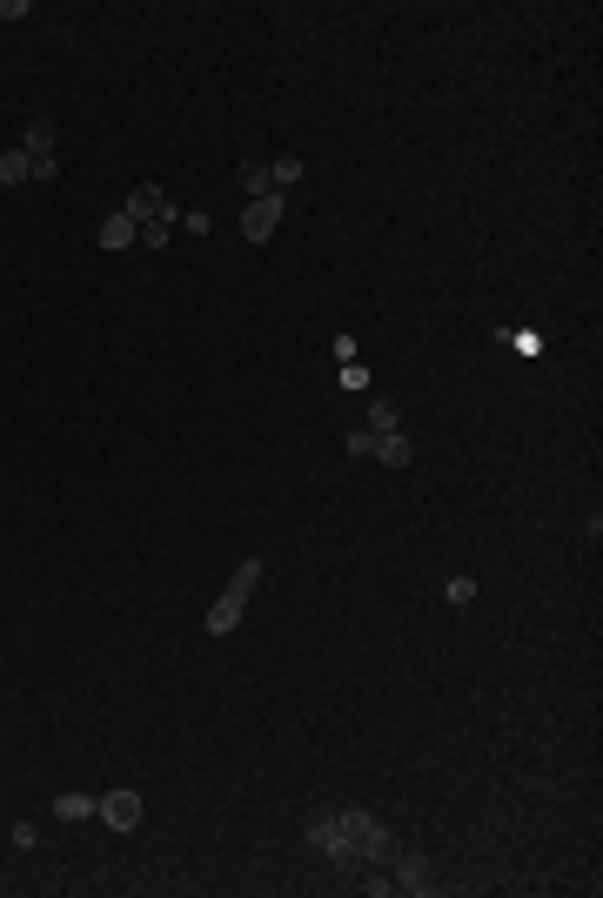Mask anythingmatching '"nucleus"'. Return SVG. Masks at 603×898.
Instances as JSON below:
<instances>
[{"label":"nucleus","instance_id":"obj_8","mask_svg":"<svg viewBox=\"0 0 603 898\" xmlns=\"http://www.w3.org/2000/svg\"><path fill=\"white\" fill-rule=\"evenodd\" d=\"M409 456H416V449H409V436H376V463H389V470H402V463H409Z\"/></svg>","mask_w":603,"mask_h":898},{"label":"nucleus","instance_id":"obj_6","mask_svg":"<svg viewBox=\"0 0 603 898\" xmlns=\"http://www.w3.org/2000/svg\"><path fill=\"white\" fill-rule=\"evenodd\" d=\"M396 885H402V892H429V885H436V872H429L416 852H396Z\"/></svg>","mask_w":603,"mask_h":898},{"label":"nucleus","instance_id":"obj_12","mask_svg":"<svg viewBox=\"0 0 603 898\" xmlns=\"http://www.w3.org/2000/svg\"><path fill=\"white\" fill-rule=\"evenodd\" d=\"M242 188H248V202L275 195V188H268V168H262V161H242Z\"/></svg>","mask_w":603,"mask_h":898},{"label":"nucleus","instance_id":"obj_13","mask_svg":"<svg viewBox=\"0 0 603 898\" xmlns=\"http://www.w3.org/2000/svg\"><path fill=\"white\" fill-rule=\"evenodd\" d=\"M54 811H61V818H94V798H81V791H67V798H61Z\"/></svg>","mask_w":603,"mask_h":898},{"label":"nucleus","instance_id":"obj_7","mask_svg":"<svg viewBox=\"0 0 603 898\" xmlns=\"http://www.w3.org/2000/svg\"><path fill=\"white\" fill-rule=\"evenodd\" d=\"M0 181H7V188H21V181H34V161L21 155V141H14V148L0 155Z\"/></svg>","mask_w":603,"mask_h":898},{"label":"nucleus","instance_id":"obj_10","mask_svg":"<svg viewBox=\"0 0 603 898\" xmlns=\"http://www.w3.org/2000/svg\"><path fill=\"white\" fill-rule=\"evenodd\" d=\"M396 429H402L396 403H389V396H376V403H369V436H396Z\"/></svg>","mask_w":603,"mask_h":898},{"label":"nucleus","instance_id":"obj_9","mask_svg":"<svg viewBox=\"0 0 603 898\" xmlns=\"http://www.w3.org/2000/svg\"><path fill=\"white\" fill-rule=\"evenodd\" d=\"M128 242H141V228H134L128 215H108V222H101V248H128Z\"/></svg>","mask_w":603,"mask_h":898},{"label":"nucleus","instance_id":"obj_14","mask_svg":"<svg viewBox=\"0 0 603 898\" xmlns=\"http://www.w3.org/2000/svg\"><path fill=\"white\" fill-rule=\"evenodd\" d=\"M168 222H175V215H155V222H141V242H155V248H161V242H168Z\"/></svg>","mask_w":603,"mask_h":898},{"label":"nucleus","instance_id":"obj_3","mask_svg":"<svg viewBox=\"0 0 603 898\" xmlns=\"http://www.w3.org/2000/svg\"><path fill=\"white\" fill-rule=\"evenodd\" d=\"M94 818L108 831H134L141 825V791H108V798H94Z\"/></svg>","mask_w":603,"mask_h":898},{"label":"nucleus","instance_id":"obj_4","mask_svg":"<svg viewBox=\"0 0 603 898\" xmlns=\"http://www.w3.org/2000/svg\"><path fill=\"white\" fill-rule=\"evenodd\" d=\"M121 215H128V222L141 228V222H155V215H175V202L161 195L155 181H134V188H128V208H121Z\"/></svg>","mask_w":603,"mask_h":898},{"label":"nucleus","instance_id":"obj_11","mask_svg":"<svg viewBox=\"0 0 603 898\" xmlns=\"http://www.w3.org/2000/svg\"><path fill=\"white\" fill-rule=\"evenodd\" d=\"M289 181H302V155H282L275 168H268V188H275V195H282Z\"/></svg>","mask_w":603,"mask_h":898},{"label":"nucleus","instance_id":"obj_2","mask_svg":"<svg viewBox=\"0 0 603 898\" xmlns=\"http://www.w3.org/2000/svg\"><path fill=\"white\" fill-rule=\"evenodd\" d=\"M262 577H268V563H262V557L235 563V577H228V590H222V597H215V610L201 617V624H208V637H228V630L242 624V610H248V597L262 590Z\"/></svg>","mask_w":603,"mask_h":898},{"label":"nucleus","instance_id":"obj_5","mask_svg":"<svg viewBox=\"0 0 603 898\" xmlns=\"http://www.w3.org/2000/svg\"><path fill=\"white\" fill-rule=\"evenodd\" d=\"M275 228H282V195H262V202L242 208V235H248V242H268Z\"/></svg>","mask_w":603,"mask_h":898},{"label":"nucleus","instance_id":"obj_1","mask_svg":"<svg viewBox=\"0 0 603 898\" xmlns=\"http://www.w3.org/2000/svg\"><path fill=\"white\" fill-rule=\"evenodd\" d=\"M309 845L315 852H329L335 872H362V865H376V858H396V845H389V831L369 818V811H322V818H309Z\"/></svg>","mask_w":603,"mask_h":898}]
</instances>
